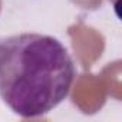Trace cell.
Masks as SVG:
<instances>
[{"label": "cell", "instance_id": "obj_1", "mask_svg": "<svg viewBox=\"0 0 122 122\" xmlns=\"http://www.w3.org/2000/svg\"><path fill=\"white\" fill-rule=\"evenodd\" d=\"M76 68L56 37L19 33L0 37V99L22 118H37L62 102Z\"/></svg>", "mask_w": 122, "mask_h": 122}]
</instances>
